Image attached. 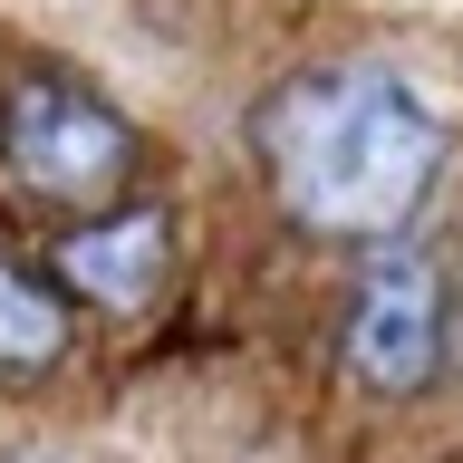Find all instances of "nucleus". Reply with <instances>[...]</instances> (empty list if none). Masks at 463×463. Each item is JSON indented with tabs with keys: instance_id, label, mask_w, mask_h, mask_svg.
I'll return each mask as SVG.
<instances>
[{
	"instance_id": "obj_3",
	"label": "nucleus",
	"mask_w": 463,
	"mask_h": 463,
	"mask_svg": "<svg viewBox=\"0 0 463 463\" xmlns=\"http://www.w3.org/2000/svg\"><path fill=\"white\" fill-rule=\"evenodd\" d=\"M444 357V280L425 251H376L357 280V318H347V367L376 396H415Z\"/></svg>"
},
{
	"instance_id": "obj_5",
	"label": "nucleus",
	"mask_w": 463,
	"mask_h": 463,
	"mask_svg": "<svg viewBox=\"0 0 463 463\" xmlns=\"http://www.w3.org/2000/svg\"><path fill=\"white\" fill-rule=\"evenodd\" d=\"M58 347H68V309H58L29 270L0 260V367H49Z\"/></svg>"
},
{
	"instance_id": "obj_4",
	"label": "nucleus",
	"mask_w": 463,
	"mask_h": 463,
	"mask_svg": "<svg viewBox=\"0 0 463 463\" xmlns=\"http://www.w3.org/2000/svg\"><path fill=\"white\" fill-rule=\"evenodd\" d=\"M174 270V241H165V213H116L97 232H68L58 241V280L87 289L97 309H145Z\"/></svg>"
},
{
	"instance_id": "obj_2",
	"label": "nucleus",
	"mask_w": 463,
	"mask_h": 463,
	"mask_svg": "<svg viewBox=\"0 0 463 463\" xmlns=\"http://www.w3.org/2000/svg\"><path fill=\"white\" fill-rule=\"evenodd\" d=\"M0 136H10V165H20L49 203H107L116 184L136 174L126 116H116L97 87H78V78H20Z\"/></svg>"
},
{
	"instance_id": "obj_1",
	"label": "nucleus",
	"mask_w": 463,
	"mask_h": 463,
	"mask_svg": "<svg viewBox=\"0 0 463 463\" xmlns=\"http://www.w3.org/2000/svg\"><path fill=\"white\" fill-rule=\"evenodd\" d=\"M260 155L289 222L386 241L425 213L444 174V116L396 68H318L260 107Z\"/></svg>"
}]
</instances>
